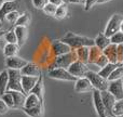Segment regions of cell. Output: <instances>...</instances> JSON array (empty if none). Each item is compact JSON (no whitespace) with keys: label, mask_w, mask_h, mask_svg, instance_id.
Segmentation results:
<instances>
[{"label":"cell","mask_w":123,"mask_h":117,"mask_svg":"<svg viewBox=\"0 0 123 117\" xmlns=\"http://www.w3.org/2000/svg\"><path fill=\"white\" fill-rule=\"evenodd\" d=\"M62 41L65 43H67L72 50L74 49H79L81 47H92V46H95V40L91 38H87V37H83V36H78V35H74L72 33H68Z\"/></svg>","instance_id":"obj_1"},{"label":"cell","mask_w":123,"mask_h":117,"mask_svg":"<svg viewBox=\"0 0 123 117\" xmlns=\"http://www.w3.org/2000/svg\"><path fill=\"white\" fill-rule=\"evenodd\" d=\"M85 77L91 81L93 88H95L96 90H99L100 92L108 90V86H109L108 79H105L104 77H102L98 73L93 72V70H89V72L85 74Z\"/></svg>","instance_id":"obj_2"},{"label":"cell","mask_w":123,"mask_h":117,"mask_svg":"<svg viewBox=\"0 0 123 117\" xmlns=\"http://www.w3.org/2000/svg\"><path fill=\"white\" fill-rule=\"evenodd\" d=\"M9 72V85L8 91H23L22 87V73L18 69H8Z\"/></svg>","instance_id":"obj_3"},{"label":"cell","mask_w":123,"mask_h":117,"mask_svg":"<svg viewBox=\"0 0 123 117\" xmlns=\"http://www.w3.org/2000/svg\"><path fill=\"white\" fill-rule=\"evenodd\" d=\"M78 58H77V53L72 50L71 52L64 55L56 56L54 60V63L52 65V69L53 68H68L74 62H76Z\"/></svg>","instance_id":"obj_4"},{"label":"cell","mask_w":123,"mask_h":117,"mask_svg":"<svg viewBox=\"0 0 123 117\" xmlns=\"http://www.w3.org/2000/svg\"><path fill=\"white\" fill-rule=\"evenodd\" d=\"M122 21H123V16L121 14H113L112 16H111V19L109 20L108 24H107L104 34L106 35L107 37L110 38L116 33L120 32V26H121Z\"/></svg>","instance_id":"obj_5"},{"label":"cell","mask_w":123,"mask_h":117,"mask_svg":"<svg viewBox=\"0 0 123 117\" xmlns=\"http://www.w3.org/2000/svg\"><path fill=\"white\" fill-rule=\"evenodd\" d=\"M49 77L58 80H66V81H74L78 80L77 77L71 75L67 68H53L49 72Z\"/></svg>","instance_id":"obj_6"},{"label":"cell","mask_w":123,"mask_h":117,"mask_svg":"<svg viewBox=\"0 0 123 117\" xmlns=\"http://www.w3.org/2000/svg\"><path fill=\"white\" fill-rule=\"evenodd\" d=\"M67 69L69 70L70 74L74 75V76L77 77V78L85 77V74L90 70L86 64L83 63V62H81V61H79V60H77L76 62H74Z\"/></svg>","instance_id":"obj_7"},{"label":"cell","mask_w":123,"mask_h":117,"mask_svg":"<svg viewBox=\"0 0 123 117\" xmlns=\"http://www.w3.org/2000/svg\"><path fill=\"white\" fill-rule=\"evenodd\" d=\"M19 8V0H9L0 7V20H4L9 13L17 11Z\"/></svg>","instance_id":"obj_8"},{"label":"cell","mask_w":123,"mask_h":117,"mask_svg":"<svg viewBox=\"0 0 123 117\" xmlns=\"http://www.w3.org/2000/svg\"><path fill=\"white\" fill-rule=\"evenodd\" d=\"M108 91L117 100H122L123 99V80L122 79H118V80L109 81Z\"/></svg>","instance_id":"obj_9"},{"label":"cell","mask_w":123,"mask_h":117,"mask_svg":"<svg viewBox=\"0 0 123 117\" xmlns=\"http://www.w3.org/2000/svg\"><path fill=\"white\" fill-rule=\"evenodd\" d=\"M93 101H94V105H95V109H96V112H97L98 116L107 117V111L104 105V102H103V100H102V96H100L99 90L95 89L93 91Z\"/></svg>","instance_id":"obj_10"},{"label":"cell","mask_w":123,"mask_h":117,"mask_svg":"<svg viewBox=\"0 0 123 117\" xmlns=\"http://www.w3.org/2000/svg\"><path fill=\"white\" fill-rule=\"evenodd\" d=\"M51 51L55 56H60V55H64V54H67L69 52H71L72 49L67 43L63 42L62 40H56L52 43Z\"/></svg>","instance_id":"obj_11"},{"label":"cell","mask_w":123,"mask_h":117,"mask_svg":"<svg viewBox=\"0 0 123 117\" xmlns=\"http://www.w3.org/2000/svg\"><path fill=\"white\" fill-rule=\"evenodd\" d=\"M28 64V62L26 60L19 58V56H10L6 58V65L8 67V69H18L21 70L24 66H26Z\"/></svg>","instance_id":"obj_12"},{"label":"cell","mask_w":123,"mask_h":117,"mask_svg":"<svg viewBox=\"0 0 123 117\" xmlns=\"http://www.w3.org/2000/svg\"><path fill=\"white\" fill-rule=\"evenodd\" d=\"M100 96H102V100L104 102V105L106 107V111L107 113H111L112 114V110H113V106H115L116 102H117V99L108 91H102L100 92Z\"/></svg>","instance_id":"obj_13"},{"label":"cell","mask_w":123,"mask_h":117,"mask_svg":"<svg viewBox=\"0 0 123 117\" xmlns=\"http://www.w3.org/2000/svg\"><path fill=\"white\" fill-rule=\"evenodd\" d=\"M39 77L35 76H22V87H23V91L25 94L30 93L32 88L36 86L38 83Z\"/></svg>","instance_id":"obj_14"},{"label":"cell","mask_w":123,"mask_h":117,"mask_svg":"<svg viewBox=\"0 0 123 117\" xmlns=\"http://www.w3.org/2000/svg\"><path fill=\"white\" fill-rule=\"evenodd\" d=\"M21 73H22V75H23V76L40 77L41 76V68L39 67L37 64L28 62L27 65L24 66V67L21 69Z\"/></svg>","instance_id":"obj_15"},{"label":"cell","mask_w":123,"mask_h":117,"mask_svg":"<svg viewBox=\"0 0 123 117\" xmlns=\"http://www.w3.org/2000/svg\"><path fill=\"white\" fill-rule=\"evenodd\" d=\"M93 89L91 81L86 78V77H81L78 78V80L76 81V86H74V90L77 92H86Z\"/></svg>","instance_id":"obj_16"},{"label":"cell","mask_w":123,"mask_h":117,"mask_svg":"<svg viewBox=\"0 0 123 117\" xmlns=\"http://www.w3.org/2000/svg\"><path fill=\"white\" fill-rule=\"evenodd\" d=\"M118 46L115 43H110L105 50H103V54L107 56L110 63H118Z\"/></svg>","instance_id":"obj_17"},{"label":"cell","mask_w":123,"mask_h":117,"mask_svg":"<svg viewBox=\"0 0 123 117\" xmlns=\"http://www.w3.org/2000/svg\"><path fill=\"white\" fill-rule=\"evenodd\" d=\"M39 105H43L40 98L38 96H36L35 93H28L27 96H26V102L24 107L31 109V107H36V106H39Z\"/></svg>","instance_id":"obj_18"},{"label":"cell","mask_w":123,"mask_h":117,"mask_svg":"<svg viewBox=\"0 0 123 117\" xmlns=\"http://www.w3.org/2000/svg\"><path fill=\"white\" fill-rule=\"evenodd\" d=\"M10 91V90H9ZM14 100V107H24L26 102V94L21 91H11Z\"/></svg>","instance_id":"obj_19"},{"label":"cell","mask_w":123,"mask_h":117,"mask_svg":"<svg viewBox=\"0 0 123 117\" xmlns=\"http://www.w3.org/2000/svg\"><path fill=\"white\" fill-rule=\"evenodd\" d=\"M9 85V72L8 69H4L0 73V96H3L8 91Z\"/></svg>","instance_id":"obj_20"},{"label":"cell","mask_w":123,"mask_h":117,"mask_svg":"<svg viewBox=\"0 0 123 117\" xmlns=\"http://www.w3.org/2000/svg\"><path fill=\"white\" fill-rule=\"evenodd\" d=\"M94 40H95V46L99 48L102 51H103V50H105L111 43L110 38H109V37H107L105 34H99L95 39H94Z\"/></svg>","instance_id":"obj_21"},{"label":"cell","mask_w":123,"mask_h":117,"mask_svg":"<svg viewBox=\"0 0 123 117\" xmlns=\"http://www.w3.org/2000/svg\"><path fill=\"white\" fill-rule=\"evenodd\" d=\"M14 32L16 34L17 40H18V46L21 47L27 38V27L26 26H16L14 28Z\"/></svg>","instance_id":"obj_22"},{"label":"cell","mask_w":123,"mask_h":117,"mask_svg":"<svg viewBox=\"0 0 123 117\" xmlns=\"http://www.w3.org/2000/svg\"><path fill=\"white\" fill-rule=\"evenodd\" d=\"M19 50V46L17 43H6L3 48V54L6 58L17 55Z\"/></svg>","instance_id":"obj_23"},{"label":"cell","mask_w":123,"mask_h":117,"mask_svg":"<svg viewBox=\"0 0 123 117\" xmlns=\"http://www.w3.org/2000/svg\"><path fill=\"white\" fill-rule=\"evenodd\" d=\"M77 58L79 61L87 64L89 63V55H90V47H81L76 50Z\"/></svg>","instance_id":"obj_24"},{"label":"cell","mask_w":123,"mask_h":117,"mask_svg":"<svg viewBox=\"0 0 123 117\" xmlns=\"http://www.w3.org/2000/svg\"><path fill=\"white\" fill-rule=\"evenodd\" d=\"M103 54V51L96 46H92L90 47V55H89V63L95 64L96 61L100 58V55Z\"/></svg>","instance_id":"obj_25"},{"label":"cell","mask_w":123,"mask_h":117,"mask_svg":"<svg viewBox=\"0 0 123 117\" xmlns=\"http://www.w3.org/2000/svg\"><path fill=\"white\" fill-rule=\"evenodd\" d=\"M118 65H119V63H109L108 65L103 67L102 69L98 72V74H99L102 77H104L105 79H108V77L110 76L111 73L118 67Z\"/></svg>","instance_id":"obj_26"},{"label":"cell","mask_w":123,"mask_h":117,"mask_svg":"<svg viewBox=\"0 0 123 117\" xmlns=\"http://www.w3.org/2000/svg\"><path fill=\"white\" fill-rule=\"evenodd\" d=\"M23 111L25 112L29 117H42L43 115V105H39L31 109H26L23 107Z\"/></svg>","instance_id":"obj_27"},{"label":"cell","mask_w":123,"mask_h":117,"mask_svg":"<svg viewBox=\"0 0 123 117\" xmlns=\"http://www.w3.org/2000/svg\"><path fill=\"white\" fill-rule=\"evenodd\" d=\"M30 93H35L36 96H38L39 98H40L41 101H42V99H43V78L41 76L39 77L38 83H37L36 86L32 88Z\"/></svg>","instance_id":"obj_28"},{"label":"cell","mask_w":123,"mask_h":117,"mask_svg":"<svg viewBox=\"0 0 123 117\" xmlns=\"http://www.w3.org/2000/svg\"><path fill=\"white\" fill-rule=\"evenodd\" d=\"M118 79H123V66L122 64H119L118 67L111 73V75L108 77V81L118 80Z\"/></svg>","instance_id":"obj_29"},{"label":"cell","mask_w":123,"mask_h":117,"mask_svg":"<svg viewBox=\"0 0 123 117\" xmlns=\"http://www.w3.org/2000/svg\"><path fill=\"white\" fill-rule=\"evenodd\" d=\"M29 21H30L29 14H28L27 12H25V13H23L22 15H19V17L17 19L15 25L16 26H26V27H27V25L29 24Z\"/></svg>","instance_id":"obj_30"},{"label":"cell","mask_w":123,"mask_h":117,"mask_svg":"<svg viewBox=\"0 0 123 117\" xmlns=\"http://www.w3.org/2000/svg\"><path fill=\"white\" fill-rule=\"evenodd\" d=\"M112 115L118 116V117L123 115V99L122 100H117L112 110Z\"/></svg>","instance_id":"obj_31"},{"label":"cell","mask_w":123,"mask_h":117,"mask_svg":"<svg viewBox=\"0 0 123 117\" xmlns=\"http://www.w3.org/2000/svg\"><path fill=\"white\" fill-rule=\"evenodd\" d=\"M1 99L6 102V104L9 107H14V100H13V96L11 91H6L3 96H1Z\"/></svg>","instance_id":"obj_32"},{"label":"cell","mask_w":123,"mask_h":117,"mask_svg":"<svg viewBox=\"0 0 123 117\" xmlns=\"http://www.w3.org/2000/svg\"><path fill=\"white\" fill-rule=\"evenodd\" d=\"M4 39L8 43H17L18 45V40H17V37H16V34H15L14 30H11V32L6 33L4 35Z\"/></svg>","instance_id":"obj_33"},{"label":"cell","mask_w":123,"mask_h":117,"mask_svg":"<svg viewBox=\"0 0 123 117\" xmlns=\"http://www.w3.org/2000/svg\"><path fill=\"white\" fill-rule=\"evenodd\" d=\"M110 41L111 43H115V45H123V33L122 32H118L115 35L110 37Z\"/></svg>","instance_id":"obj_34"},{"label":"cell","mask_w":123,"mask_h":117,"mask_svg":"<svg viewBox=\"0 0 123 117\" xmlns=\"http://www.w3.org/2000/svg\"><path fill=\"white\" fill-rule=\"evenodd\" d=\"M43 11H44V13L45 14H48V15H55V13H56V10H57V7L56 6H54V4H52V3H50L49 1H48V3L44 6V8L42 9Z\"/></svg>","instance_id":"obj_35"},{"label":"cell","mask_w":123,"mask_h":117,"mask_svg":"<svg viewBox=\"0 0 123 117\" xmlns=\"http://www.w3.org/2000/svg\"><path fill=\"white\" fill-rule=\"evenodd\" d=\"M66 15H67V7H66L65 3H63L62 6L57 7V10H56V13L54 16H55L56 19H63Z\"/></svg>","instance_id":"obj_36"},{"label":"cell","mask_w":123,"mask_h":117,"mask_svg":"<svg viewBox=\"0 0 123 117\" xmlns=\"http://www.w3.org/2000/svg\"><path fill=\"white\" fill-rule=\"evenodd\" d=\"M19 15L21 14L18 13V11H13V12L9 13L4 20H6V21L10 22V23H16V21H17V19L19 17Z\"/></svg>","instance_id":"obj_37"},{"label":"cell","mask_w":123,"mask_h":117,"mask_svg":"<svg viewBox=\"0 0 123 117\" xmlns=\"http://www.w3.org/2000/svg\"><path fill=\"white\" fill-rule=\"evenodd\" d=\"M109 63H110V62H109V60L108 59H107V56L106 55H105V54H102V55H100V58L99 59H98L97 60V61H96V65H97L98 66V67H105V66H106V65H108V64Z\"/></svg>","instance_id":"obj_38"},{"label":"cell","mask_w":123,"mask_h":117,"mask_svg":"<svg viewBox=\"0 0 123 117\" xmlns=\"http://www.w3.org/2000/svg\"><path fill=\"white\" fill-rule=\"evenodd\" d=\"M47 3V0H32V4L36 9H43Z\"/></svg>","instance_id":"obj_39"},{"label":"cell","mask_w":123,"mask_h":117,"mask_svg":"<svg viewBox=\"0 0 123 117\" xmlns=\"http://www.w3.org/2000/svg\"><path fill=\"white\" fill-rule=\"evenodd\" d=\"M118 63H123V45H118Z\"/></svg>","instance_id":"obj_40"},{"label":"cell","mask_w":123,"mask_h":117,"mask_svg":"<svg viewBox=\"0 0 123 117\" xmlns=\"http://www.w3.org/2000/svg\"><path fill=\"white\" fill-rule=\"evenodd\" d=\"M8 111H9V106L6 104V102L2 99H0V114L3 115V114L8 113Z\"/></svg>","instance_id":"obj_41"},{"label":"cell","mask_w":123,"mask_h":117,"mask_svg":"<svg viewBox=\"0 0 123 117\" xmlns=\"http://www.w3.org/2000/svg\"><path fill=\"white\" fill-rule=\"evenodd\" d=\"M98 0H85V4H84V9L85 10H90L92 7L94 6L95 3H97Z\"/></svg>","instance_id":"obj_42"},{"label":"cell","mask_w":123,"mask_h":117,"mask_svg":"<svg viewBox=\"0 0 123 117\" xmlns=\"http://www.w3.org/2000/svg\"><path fill=\"white\" fill-rule=\"evenodd\" d=\"M48 1H49L50 3H52V4H54V6H56V7H60V6H62V4L64 3L63 0H48Z\"/></svg>","instance_id":"obj_43"},{"label":"cell","mask_w":123,"mask_h":117,"mask_svg":"<svg viewBox=\"0 0 123 117\" xmlns=\"http://www.w3.org/2000/svg\"><path fill=\"white\" fill-rule=\"evenodd\" d=\"M70 3H77V4H85V0H69Z\"/></svg>","instance_id":"obj_44"},{"label":"cell","mask_w":123,"mask_h":117,"mask_svg":"<svg viewBox=\"0 0 123 117\" xmlns=\"http://www.w3.org/2000/svg\"><path fill=\"white\" fill-rule=\"evenodd\" d=\"M4 35H6V32H4V30H1V29H0V38H2Z\"/></svg>","instance_id":"obj_45"},{"label":"cell","mask_w":123,"mask_h":117,"mask_svg":"<svg viewBox=\"0 0 123 117\" xmlns=\"http://www.w3.org/2000/svg\"><path fill=\"white\" fill-rule=\"evenodd\" d=\"M107 1H109V0H98L97 3H105V2H107Z\"/></svg>","instance_id":"obj_46"},{"label":"cell","mask_w":123,"mask_h":117,"mask_svg":"<svg viewBox=\"0 0 123 117\" xmlns=\"http://www.w3.org/2000/svg\"><path fill=\"white\" fill-rule=\"evenodd\" d=\"M120 32L123 33V21H122V23H121V26H120Z\"/></svg>","instance_id":"obj_47"},{"label":"cell","mask_w":123,"mask_h":117,"mask_svg":"<svg viewBox=\"0 0 123 117\" xmlns=\"http://www.w3.org/2000/svg\"><path fill=\"white\" fill-rule=\"evenodd\" d=\"M6 0H0V7H1L2 4H3L4 2H6Z\"/></svg>","instance_id":"obj_48"},{"label":"cell","mask_w":123,"mask_h":117,"mask_svg":"<svg viewBox=\"0 0 123 117\" xmlns=\"http://www.w3.org/2000/svg\"><path fill=\"white\" fill-rule=\"evenodd\" d=\"M64 3H66V2H69V0H63Z\"/></svg>","instance_id":"obj_49"},{"label":"cell","mask_w":123,"mask_h":117,"mask_svg":"<svg viewBox=\"0 0 123 117\" xmlns=\"http://www.w3.org/2000/svg\"><path fill=\"white\" fill-rule=\"evenodd\" d=\"M2 41H3V40H2V38H0V46H1V43H2Z\"/></svg>","instance_id":"obj_50"},{"label":"cell","mask_w":123,"mask_h":117,"mask_svg":"<svg viewBox=\"0 0 123 117\" xmlns=\"http://www.w3.org/2000/svg\"><path fill=\"white\" fill-rule=\"evenodd\" d=\"M0 28H1V21H0Z\"/></svg>","instance_id":"obj_51"},{"label":"cell","mask_w":123,"mask_h":117,"mask_svg":"<svg viewBox=\"0 0 123 117\" xmlns=\"http://www.w3.org/2000/svg\"><path fill=\"white\" fill-rule=\"evenodd\" d=\"M107 117H115V116H107Z\"/></svg>","instance_id":"obj_52"},{"label":"cell","mask_w":123,"mask_h":117,"mask_svg":"<svg viewBox=\"0 0 123 117\" xmlns=\"http://www.w3.org/2000/svg\"><path fill=\"white\" fill-rule=\"evenodd\" d=\"M119 117H123V115H121V116H119Z\"/></svg>","instance_id":"obj_53"},{"label":"cell","mask_w":123,"mask_h":117,"mask_svg":"<svg viewBox=\"0 0 123 117\" xmlns=\"http://www.w3.org/2000/svg\"><path fill=\"white\" fill-rule=\"evenodd\" d=\"M122 66H123V63H122Z\"/></svg>","instance_id":"obj_54"},{"label":"cell","mask_w":123,"mask_h":117,"mask_svg":"<svg viewBox=\"0 0 123 117\" xmlns=\"http://www.w3.org/2000/svg\"><path fill=\"white\" fill-rule=\"evenodd\" d=\"M47 1H48V0H47Z\"/></svg>","instance_id":"obj_55"},{"label":"cell","mask_w":123,"mask_h":117,"mask_svg":"<svg viewBox=\"0 0 123 117\" xmlns=\"http://www.w3.org/2000/svg\"><path fill=\"white\" fill-rule=\"evenodd\" d=\"M122 80H123V79H122Z\"/></svg>","instance_id":"obj_56"}]
</instances>
